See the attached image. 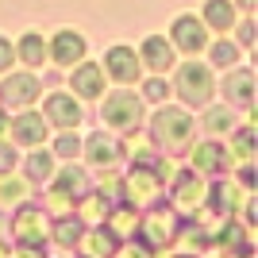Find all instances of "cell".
Segmentation results:
<instances>
[{
    "instance_id": "obj_1",
    "label": "cell",
    "mask_w": 258,
    "mask_h": 258,
    "mask_svg": "<svg viewBox=\"0 0 258 258\" xmlns=\"http://www.w3.org/2000/svg\"><path fill=\"white\" fill-rule=\"evenodd\" d=\"M181 97L197 100V104L212 97V77H208V70H201V66H185V70H181Z\"/></svg>"
},
{
    "instance_id": "obj_14",
    "label": "cell",
    "mask_w": 258,
    "mask_h": 258,
    "mask_svg": "<svg viewBox=\"0 0 258 258\" xmlns=\"http://www.w3.org/2000/svg\"><path fill=\"white\" fill-rule=\"evenodd\" d=\"M12 58H16V54H12V43H8V39H0V70H8Z\"/></svg>"
},
{
    "instance_id": "obj_2",
    "label": "cell",
    "mask_w": 258,
    "mask_h": 258,
    "mask_svg": "<svg viewBox=\"0 0 258 258\" xmlns=\"http://www.w3.org/2000/svg\"><path fill=\"white\" fill-rule=\"evenodd\" d=\"M54 62H62V66H74V62H81L85 58V39L81 35H74V31H62L58 39H54Z\"/></svg>"
},
{
    "instance_id": "obj_7",
    "label": "cell",
    "mask_w": 258,
    "mask_h": 258,
    "mask_svg": "<svg viewBox=\"0 0 258 258\" xmlns=\"http://www.w3.org/2000/svg\"><path fill=\"white\" fill-rule=\"evenodd\" d=\"M70 85L81 93V97H100V70L97 66H77V74Z\"/></svg>"
},
{
    "instance_id": "obj_13",
    "label": "cell",
    "mask_w": 258,
    "mask_h": 258,
    "mask_svg": "<svg viewBox=\"0 0 258 258\" xmlns=\"http://www.w3.org/2000/svg\"><path fill=\"white\" fill-rule=\"evenodd\" d=\"M77 147H81L77 135H62V139H58V151H62V154H77Z\"/></svg>"
},
{
    "instance_id": "obj_10",
    "label": "cell",
    "mask_w": 258,
    "mask_h": 258,
    "mask_svg": "<svg viewBox=\"0 0 258 258\" xmlns=\"http://www.w3.org/2000/svg\"><path fill=\"white\" fill-rule=\"evenodd\" d=\"M20 58L27 66H43L46 62V43L39 39V35H23L20 39Z\"/></svg>"
},
{
    "instance_id": "obj_8",
    "label": "cell",
    "mask_w": 258,
    "mask_h": 258,
    "mask_svg": "<svg viewBox=\"0 0 258 258\" xmlns=\"http://www.w3.org/2000/svg\"><path fill=\"white\" fill-rule=\"evenodd\" d=\"M143 54H147V66H151V70H170V66H173L170 43H162V39H147Z\"/></svg>"
},
{
    "instance_id": "obj_11",
    "label": "cell",
    "mask_w": 258,
    "mask_h": 258,
    "mask_svg": "<svg viewBox=\"0 0 258 258\" xmlns=\"http://www.w3.org/2000/svg\"><path fill=\"white\" fill-rule=\"evenodd\" d=\"M16 135L23 143H35V139L46 135V123H39V119H16Z\"/></svg>"
},
{
    "instance_id": "obj_9",
    "label": "cell",
    "mask_w": 258,
    "mask_h": 258,
    "mask_svg": "<svg viewBox=\"0 0 258 258\" xmlns=\"http://www.w3.org/2000/svg\"><path fill=\"white\" fill-rule=\"evenodd\" d=\"M4 97L23 104V100L39 97V81H35V77H12V81H4Z\"/></svg>"
},
{
    "instance_id": "obj_15",
    "label": "cell",
    "mask_w": 258,
    "mask_h": 258,
    "mask_svg": "<svg viewBox=\"0 0 258 258\" xmlns=\"http://www.w3.org/2000/svg\"><path fill=\"white\" fill-rule=\"evenodd\" d=\"M239 4H243V8H250V4H254V0H239Z\"/></svg>"
},
{
    "instance_id": "obj_3",
    "label": "cell",
    "mask_w": 258,
    "mask_h": 258,
    "mask_svg": "<svg viewBox=\"0 0 258 258\" xmlns=\"http://www.w3.org/2000/svg\"><path fill=\"white\" fill-rule=\"evenodd\" d=\"M173 39L181 43V50H201L205 46V27L197 23V16H181L173 23Z\"/></svg>"
},
{
    "instance_id": "obj_6",
    "label": "cell",
    "mask_w": 258,
    "mask_h": 258,
    "mask_svg": "<svg viewBox=\"0 0 258 258\" xmlns=\"http://www.w3.org/2000/svg\"><path fill=\"white\" fill-rule=\"evenodd\" d=\"M46 108H50V119H54V123H62V127H74L77 119H81V108H77L70 97H50Z\"/></svg>"
},
{
    "instance_id": "obj_5",
    "label": "cell",
    "mask_w": 258,
    "mask_h": 258,
    "mask_svg": "<svg viewBox=\"0 0 258 258\" xmlns=\"http://www.w3.org/2000/svg\"><path fill=\"white\" fill-rule=\"evenodd\" d=\"M205 20L212 23L216 31H231V27H235V8H231V0H208Z\"/></svg>"
},
{
    "instance_id": "obj_4",
    "label": "cell",
    "mask_w": 258,
    "mask_h": 258,
    "mask_svg": "<svg viewBox=\"0 0 258 258\" xmlns=\"http://www.w3.org/2000/svg\"><path fill=\"white\" fill-rule=\"evenodd\" d=\"M108 70L116 74V81H135V74H139V58H135L127 46H116V50H108Z\"/></svg>"
},
{
    "instance_id": "obj_12",
    "label": "cell",
    "mask_w": 258,
    "mask_h": 258,
    "mask_svg": "<svg viewBox=\"0 0 258 258\" xmlns=\"http://www.w3.org/2000/svg\"><path fill=\"white\" fill-rule=\"evenodd\" d=\"M212 62H216V66H235V62H239V50H235L231 43H216Z\"/></svg>"
}]
</instances>
